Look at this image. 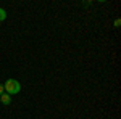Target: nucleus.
<instances>
[{
    "label": "nucleus",
    "instance_id": "7ed1b4c3",
    "mask_svg": "<svg viewBox=\"0 0 121 119\" xmlns=\"http://www.w3.org/2000/svg\"><path fill=\"white\" fill-rule=\"evenodd\" d=\"M7 19V11L3 8H0V21H5Z\"/></svg>",
    "mask_w": 121,
    "mask_h": 119
},
{
    "label": "nucleus",
    "instance_id": "20e7f679",
    "mask_svg": "<svg viewBox=\"0 0 121 119\" xmlns=\"http://www.w3.org/2000/svg\"><path fill=\"white\" fill-rule=\"evenodd\" d=\"M5 93V89H3V84H0V95Z\"/></svg>",
    "mask_w": 121,
    "mask_h": 119
},
{
    "label": "nucleus",
    "instance_id": "f03ea898",
    "mask_svg": "<svg viewBox=\"0 0 121 119\" xmlns=\"http://www.w3.org/2000/svg\"><path fill=\"white\" fill-rule=\"evenodd\" d=\"M0 101H2L3 105H10V103H11V95H8V93H2V95H0Z\"/></svg>",
    "mask_w": 121,
    "mask_h": 119
},
{
    "label": "nucleus",
    "instance_id": "f257e3e1",
    "mask_svg": "<svg viewBox=\"0 0 121 119\" xmlns=\"http://www.w3.org/2000/svg\"><path fill=\"white\" fill-rule=\"evenodd\" d=\"M3 89H5V93L15 95V93H19V90H21V84H19L16 79H8L7 82L3 84Z\"/></svg>",
    "mask_w": 121,
    "mask_h": 119
}]
</instances>
